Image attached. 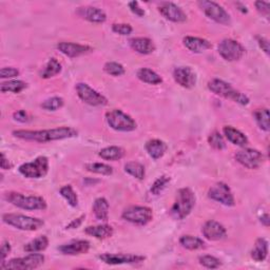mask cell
<instances>
[{"mask_svg": "<svg viewBox=\"0 0 270 270\" xmlns=\"http://www.w3.org/2000/svg\"><path fill=\"white\" fill-rule=\"evenodd\" d=\"M13 135L17 139L28 142L50 143L54 141H62L73 139L78 135V132L71 127H58L46 130H16Z\"/></svg>", "mask_w": 270, "mask_h": 270, "instance_id": "obj_1", "label": "cell"}, {"mask_svg": "<svg viewBox=\"0 0 270 270\" xmlns=\"http://www.w3.org/2000/svg\"><path fill=\"white\" fill-rule=\"evenodd\" d=\"M195 194L189 188H182L176 192L173 206L170 209V215L177 221L187 217L195 206Z\"/></svg>", "mask_w": 270, "mask_h": 270, "instance_id": "obj_2", "label": "cell"}, {"mask_svg": "<svg viewBox=\"0 0 270 270\" xmlns=\"http://www.w3.org/2000/svg\"><path fill=\"white\" fill-rule=\"evenodd\" d=\"M5 199L17 208L29 210V211L46 210L48 207L46 199L41 196L25 195L22 193L14 192V191L7 192L5 194Z\"/></svg>", "mask_w": 270, "mask_h": 270, "instance_id": "obj_3", "label": "cell"}, {"mask_svg": "<svg viewBox=\"0 0 270 270\" xmlns=\"http://www.w3.org/2000/svg\"><path fill=\"white\" fill-rule=\"evenodd\" d=\"M208 89L215 95L224 97L226 99H231L242 106H247L249 104V98L247 95L234 89L230 83L222 79H211L208 82Z\"/></svg>", "mask_w": 270, "mask_h": 270, "instance_id": "obj_4", "label": "cell"}, {"mask_svg": "<svg viewBox=\"0 0 270 270\" xmlns=\"http://www.w3.org/2000/svg\"><path fill=\"white\" fill-rule=\"evenodd\" d=\"M3 221L9 226L22 231H36L40 229L44 222L41 218L31 217L19 213H7L3 215Z\"/></svg>", "mask_w": 270, "mask_h": 270, "instance_id": "obj_5", "label": "cell"}, {"mask_svg": "<svg viewBox=\"0 0 270 270\" xmlns=\"http://www.w3.org/2000/svg\"><path fill=\"white\" fill-rule=\"evenodd\" d=\"M106 122L111 129L120 132H132L138 128L133 118L120 109L108 111L106 113Z\"/></svg>", "mask_w": 270, "mask_h": 270, "instance_id": "obj_6", "label": "cell"}, {"mask_svg": "<svg viewBox=\"0 0 270 270\" xmlns=\"http://www.w3.org/2000/svg\"><path fill=\"white\" fill-rule=\"evenodd\" d=\"M44 263V256L41 253H30L29 256L24 258H17L12 259L8 262L0 265V268L3 270H30V269H36L40 267Z\"/></svg>", "mask_w": 270, "mask_h": 270, "instance_id": "obj_7", "label": "cell"}, {"mask_svg": "<svg viewBox=\"0 0 270 270\" xmlns=\"http://www.w3.org/2000/svg\"><path fill=\"white\" fill-rule=\"evenodd\" d=\"M197 5L208 18L215 21L216 24L223 26L231 25V17L222 6H219L214 2H208V0H200Z\"/></svg>", "mask_w": 270, "mask_h": 270, "instance_id": "obj_8", "label": "cell"}, {"mask_svg": "<svg viewBox=\"0 0 270 270\" xmlns=\"http://www.w3.org/2000/svg\"><path fill=\"white\" fill-rule=\"evenodd\" d=\"M18 170L27 178H42L49 172V160L46 156H38L33 162L22 164Z\"/></svg>", "mask_w": 270, "mask_h": 270, "instance_id": "obj_9", "label": "cell"}, {"mask_svg": "<svg viewBox=\"0 0 270 270\" xmlns=\"http://www.w3.org/2000/svg\"><path fill=\"white\" fill-rule=\"evenodd\" d=\"M75 89L78 97L84 104L92 107H104L108 105V99L103 94L91 88L88 83L78 82Z\"/></svg>", "mask_w": 270, "mask_h": 270, "instance_id": "obj_10", "label": "cell"}, {"mask_svg": "<svg viewBox=\"0 0 270 270\" xmlns=\"http://www.w3.org/2000/svg\"><path fill=\"white\" fill-rule=\"evenodd\" d=\"M122 217L134 225L145 226L152 221L153 212L151 208L146 206H131L124 210Z\"/></svg>", "mask_w": 270, "mask_h": 270, "instance_id": "obj_11", "label": "cell"}, {"mask_svg": "<svg viewBox=\"0 0 270 270\" xmlns=\"http://www.w3.org/2000/svg\"><path fill=\"white\" fill-rule=\"evenodd\" d=\"M235 161L247 169H258L264 163V155L259 150L251 149V148H243L236 152Z\"/></svg>", "mask_w": 270, "mask_h": 270, "instance_id": "obj_12", "label": "cell"}, {"mask_svg": "<svg viewBox=\"0 0 270 270\" xmlns=\"http://www.w3.org/2000/svg\"><path fill=\"white\" fill-rule=\"evenodd\" d=\"M218 54L227 61H236L243 57L245 49L236 40L227 38L222 40L217 46Z\"/></svg>", "mask_w": 270, "mask_h": 270, "instance_id": "obj_13", "label": "cell"}, {"mask_svg": "<svg viewBox=\"0 0 270 270\" xmlns=\"http://www.w3.org/2000/svg\"><path fill=\"white\" fill-rule=\"evenodd\" d=\"M208 197L227 207H232L235 205L234 196L229 186L223 182H218L211 186V188L208 190Z\"/></svg>", "mask_w": 270, "mask_h": 270, "instance_id": "obj_14", "label": "cell"}, {"mask_svg": "<svg viewBox=\"0 0 270 270\" xmlns=\"http://www.w3.org/2000/svg\"><path fill=\"white\" fill-rule=\"evenodd\" d=\"M98 259L109 265L137 264L142 263L146 260L144 256L127 255V253H104V255H100Z\"/></svg>", "mask_w": 270, "mask_h": 270, "instance_id": "obj_15", "label": "cell"}, {"mask_svg": "<svg viewBox=\"0 0 270 270\" xmlns=\"http://www.w3.org/2000/svg\"><path fill=\"white\" fill-rule=\"evenodd\" d=\"M173 78L185 89H191L196 84V74L190 66H177L173 71Z\"/></svg>", "mask_w": 270, "mask_h": 270, "instance_id": "obj_16", "label": "cell"}, {"mask_svg": "<svg viewBox=\"0 0 270 270\" xmlns=\"http://www.w3.org/2000/svg\"><path fill=\"white\" fill-rule=\"evenodd\" d=\"M160 13L169 21L182 24L187 20V15L173 3H161L159 6Z\"/></svg>", "mask_w": 270, "mask_h": 270, "instance_id": "obj_17", "label": "cell"}, {"mask_svg": "<svg viewBox=\"0 0 270 270\" xmlns=\"http://www.w3.org/2000/svg\"><path fill=\"white\" fill-rule=\"evenodd\" d=\"M57 50L60 53L63 55L70 57V58H75L81 55H86L91 53L93 49L89 46H84V44H79L75 42H59L57 44Z\"/></svg>", "mask_w": 270, "mask_h": 270, "instance_id": "obj_18", "label": "cell"}, {"mask_svg": "<svg viewBox=\"0 0 270 270\" xmlns=\"http://www.w3.org/2000/svg\"><path fill=\"white\" fill-rule=\"evenodd\" d=\"M201 232L209 241H221L227 235L226 228L221 223L213 221V219L205 223L201 228Z\"/></svg>", "mask_w": 270, "mask_h": 270, "instance_id": "obj_19", "label": "cell"}, {"mask_svg": "<svg viewBox=\"0 0 270 270\" xmlns=\"http://www.w3.org/2000/svg\"><path fill=\"white\" fill-rule=\"evenodd\" d=\"M76 14L82 19L93 24H103L107 20V14L95 7H80L76 10Z\"/></svg>", "mask_w": 270, "mask_h": 270, "instance_id": "obj_20", "label": "cell"}, {"mask_svg": "<svg viewBox=\"0 0 270 270\" xmlns=\"http://www.w3.org/2000/svg\"><path fill=\"white\" fill-rule=\"evenodd\" d=\"M90 247V242L86 240H74L59 246L58 250L64 256H78L87 253Z\"/></svg>", "mask_w": 270, "mask_h": 270, "instance_id": "obj_21", "label": "cell"}, {"mask_svg": "<svg viewBox=\"0 0 270 270\" xmlns=\"http://www.w3.org/2000/svg\"><path fill=\"white\" fill-rule=\"evenodd\" d=\"M129 44L133 51L142 55L152 54L155 51V46L150 38L135 37L129 40Z\"/></svg>", "mask_w": 270, "mask_h": 270, "instance_id": "obj_22", "label": "cell"}, {"mask_svg": "<svg viewBox=\"0 0 270 270\" xmlns=\"http://www.w3.org/2000/svg\"><path fill=\"white\" fill-rule=\"evenodd\" d=\"M183 43L186 48L193 53H202V52H205V51L211 49L212 47L211 42H209L207 39L193 37V36L184 37Z\"/></svg>", "mask_w": 270, "mask_h": 270, "instance_id": "obj_23", "label": "cell"}, {"mask_svg": "<svg viewBox=\"0 0 270 270\" xmlns=\"http://www.w3.org/2000/svg\"><path fill=\"white\" fill-rule=\"evenodd\" d=\"M145 149L147 151V153L149 154V156L156 161L164 156V154L166 153V151L168 149V146L165 142L154 139V140H150L146 143Z\"/></svg>", "mask_w": 270, "mask_h": 270, "instance_id": "obj_24", "label": "cell"}, {"mask_svg": "<svg viewBox=\"0 0 270 270\" xmlns=\"http://www.w3.org/2000/svg\"><path fill=\"white\" fill-rule=\"evenodd\" d=\"M223 133L225 138L233 145L239 146V147H245L248 145V139L244 133H242L240 130L235 129L231 126H225L223 128Z\"/></svg>", "mask_w": 270, "mask_h": 270, "instance_id": "obj_25", "label": "cell"}, {"mask_svg": "<svg viewBox=\"0 0 270 270\" xmlns=\"http://www.w3.org/2000/svg\"><path fill=\"white\" fill-rule=\"evenodd\" d=\"M84 233L93 236L98 240H106L111 238L113 234V228L110 225H97V226H89L84 229Z\"/></svg>", "mask_w": 270, "mask_h": 270, "instance_id": "obj_26", "label": "cell"}, {"mask_svg": "<svg viewBox=\"0 0 270 270\" xmlns=\"http://www.w3.org/2000/svg\"><path fill=\"white\" fill-rule=\"evenodd\" d=\"M109 202L105 197H98L93 204V213L99 221L107 222L109 218Z\"/></svg>", "mask_w": 270, "mask_h": 270, "instance_id": "obj_27", "label": "cell"}, {"mask_svg": "<svg viewBox=\"0 0 270 270\" xmlns=\"http://www.w3.org/2000/svg\"><path fill=\"white\" fill-rule=\"evenodd\" d=\"M250 256L256 262H264L268 256V242L264 238H259L250 252Z\"/></svg>", "mask_w": 270, "mask_h": 270, "instance_id": "obj_28", "label": "cell"}, {"mask_svg": "<svg viewBox=\"0 0 270 270\" xmlns=\"http://www.w3.org/2000/svg\"><path fill=\"white\" fill-rule=\"evenodd\" d=\"M126 154V152L123 148L117 147V146H110L107 148L101 149L99 151L98 155L106 161H120L122 160Z\"/></svg>", "mask_w": 270, "mask_h": 270, "instance_id": "obj_29", "label": "cell"}, {"mask_svg": "<svg viewBox=\"0 0 270 270\" xmlns=\"http://www.w3.org/2000/svg\"><path fill=\"white\" fill-rule=\"evenodd\" d=\"M138 78L149 84H160L163 82V78L153 70L149 69V68H142L138 71Z\"/></svg>", "mask_w": 270, "mask_h": 270, "instance_id": "obj_30", "label": "cell"}, {"mask_svg": "<svg viewBox=\"0 0 270 270\" xmlns=\"http://www.w3.org/2000/svg\"><path fill=\"white\" fill-rule=\"evenodd\" d=\"M179 244L182 247L188 250H199L206 247L204 241L193 235H183L179 239Z\"/></svg>", "mask_w": 270, "mask_h": 270, "instance_id": "obj_31", "label": "cell"}, {"mask_svg": "<svg viewBox=\"0 0 270 270\" xmlns=\"http://www.w3.org/2000/svg\"><path fill=\"white\" fill-rule=\"evenodd\" d=\"M48 246H49V239L46 235H40L38 238L34 239L28 244H26L24 249L29 253H34V252H41L46 250Z\"/></svg>", "mask_w": 270, "mask_h": 270, "instance_id": "obj_32", "label": "cell"}, {"mask_svg": "<svg viewBox=\"0 0 270 270\" xmlns=\"http://www.w3.org/2000/svg\"><path fill=\"white\" fill-rule=\"evenodd\" d=\"M61 69H62L61 63L56 58L53 57L48 61L43 71L40 73V77L44 78V79L54 77L61 72Z\"/></svg>", "mask_w": 270, "mask_h": 270, "instance_id": "obj_33", "label": "cell"}, {"mask_svg": "<svg viewBox=\"0 0 270 270\" xmlns=\"http://www.w3.org/2000/svg\"><path fill=\"white\" fill-rule=\"evenodd\" d=\"M253 117H255L256 123L260 127L261 130L265 132H269L270 123H269V110L267 108L257 109L253 112Z\"/></svg>", "mask_w": 270, "mask_h": 270, "instance_id": "obj_34", "label": "cell"}, {"mask_svg": "<svg viewBox=\"0 0 270 270\" xmlns=\"http://www.w3.org/2000/svg\"><path fill=\"white\" fill-rule=\"evenodd\" d=\"M125 171L130 174L131 176L135 177L137 179L143 181L146 175V170L144 165L138 162H129L125 165Z\"/></svg>", "mask_w": 270, "mask_h": 270, "instance_id": "obj_35", "label": "cell"}, {"mask_svg": "<svg viewBox=\"0 0 270 270\" xmlns=\"http://www.w3.org/2000/svg\"><path fill=\"white\" fill-rule=\"evenodd\" d=\"M27 88V82L22 80H9L6 82H3L0 86V90L3 93H20Z\"/></svg>", "mask_w": 270, "mask_h": 270, "instance_id": "obj_36", "label": "cell"}, {"mask_svg": "<svg viewBox=\"0 0 270 270\" xmlns=\"http://www.w3.org/2000/svg\"><path fill=\"white\" fill-rule=\"evenodd\" d=\"M86 169L89 172L101 174V175H111L113 173V168L107 164L103 163H89L86 166Z\"/></svg>", "mask_w": 270, "mask_h": 270, "instance_id": "obj_37", "label": "cell"}, {"mask_svg": "<svg viewBox=\"0 0 270 270\" xmlns=\"http://www.w3.org/2000/svg\"><path fill=\"white\" fill-rule=\"evenodd\" d=\"M59 193L71 207H76L78 205V196L74 191V189L72 188V186L70 185L63 186V187L60 188Z\"/></svg>", "mask_w": 270, "mask_h": 270, "instance_id": "obj_38", "label": "cell"}, {"mask_svg": "<svg viewBox=\"0 0 270 270\" xmlns=\"http://www.w3.org/2000/svg\"><path fill=\"white\" fill-rule=\"evenodd\" d=\"M64 105V100L62 97L54 96L46 99L43 103L40 105V107L46 111H57L60 108H62Z\"/></svg>", "mask_w": 270, "mask_h": 270, "instance_id": "obj_39", "label": "cell"}, {"mask_svg": "<svg viewBox=\"0 0 270 270\" xmlns=\"http://www.w3.org/2000/svg\"><path fill=\"white\" fill-rule=\"evenodd\" d=\"M208 143H209L210 147H212L215 150L221 151V150H224L226 148V142L224 140V137L217 131H214L209 135Z\"/></svg>", "mask_w": 270, "mask_h": 270, "instance_id": "obj_40", "label": "cell"}, {"mask_svg": "<svg viewBox=\"0 0 270 270\" xmlns=\"http://www.w3.org/2000/svg\"><path fill=\"white\" fill-rule=\"evenodd\" d=\"M104 71L111 76H122L126 70L122 63L116 61H109L104 65Z\"/></svg>", "mask_w": 270, "mask_h": 270, "instance_id": "obj_41", "label": "cell"}, {"mask_svg": "<svg viewBox=\"0 0 270 270\" xmlns=\"http://www.w3.org/2000/svg\"><path fill=\"white\" fill-rule=\"evenodd\" d=\"M171 178L167 176V175H162L160 176L154 183L153 185H152V187H151V193L153 194V195H160L167 187V185L170 183Z\"/></svg>", "mask_w": 270, "mask_h": 270, "instance_id": "obj_42", "label": "cell"}, {"mask_svg": "<svg viewBox=\"0 0 270 270\" xmlns=\"http://www.w3.org/2000/svg\"><path fill=\"white\" fill-rule=\"evenodd\" d=\"M198 262L201 266L208 269H217L222 266V262L212 256H201L198 258Z\"/></svg>", "mask_w": 270, "mask_h": 270, "instance_id": "obj_43", "label": "cell"}, {"mask_svg": "<svg viewBox=\"0 0 270 270\" xmlns=\"http://www.w3.org/2000/svg\"><path fill=\"white\" fill-rule=\"evenodd\" d=\"M112 31L118 35L122 36H128L132 33L133 28L128 24H114L112 26Z\"/></svg>", "mask_w": 270, "mask_h": 270, "instance_id": "obj_44", "label": "cell"}, {"mask_svg": "<svg viewBox=\"0 0 270 270\" xmlns=\"http://www.w3.org/2000/svg\"><path fill=\"white\" fill-rule=\"evenodd\" d=\"M19 75V71L12 66H6L0 70V77L3 79H9V78H15Z\"/></svg>", "mask_w": 270, "mask_h": 270, "instance_id": "obj_45", "label": "cell"}, {"mask_svg": "<svg viewBox=\"0 0 270 270\" xmlns=\"http://www.w3.org/2000/svg\"><path fill=\"white\" fill-rule=\"evenodd\" d=\"M257 11L268 19L270 14V5L267 2H256L255 4Z\"/></svg>", "mask_w": 270, "mask_h": 270, "instance_id": "obj_46", "label": "cell"}, {"mask_svg": "<svg viewBox=\"0 0 270 270\" xmlns=\"http://www.w3.org/2000/svg\"><path fill=\"white\" fill-rule=\"evenodd\" d=\"M10 252H11V245L9 242L5 241L2 245V249H0V262H2V264H4L6 262V259L9 256Z\"/></svg>", "mask_w": 270, "mask_h": 270, "instance_id": "obj_47", "label": "cell"}, {"mask_svg": "<svg viewBox=\"0 0 270 270\" xmlns=\"http://www.w3.org/2000/svg\"><path fill=\"white\" fill-rule=\"evenodd\" d=\"M128 6H129V9L131 10V12L133 14H135L139 17H144L145 16V11H144V9H142L140 7V4L138 2H131V3L128 4Z\"/></svg>", "mask_w": 270, "mask_h": 270, "instance_id": "obj_48", "label": "cell"}, {"mask_svg": "<svg viewBox=\"0 0 270 270\" xmlns=\"http://www.w3.org/2000/svg\"><path fill=\"white\" fill-rule=\"evenodd\" d=\"M13 117H14V120L16 122H19V123H28L30 121L28 113L26 111H24V110L15 112L13 114Z\"/></svg>", "mask_w": 270, "mask_h": 270, "instance_id": "obj_49", "label": "cell"}, {"mask_svg": "<svg viewBox=\"0 0 270 270\" xmlns=\"http://www.w3.org/2000/svg\"><path fill=\"white\" fill-rule=\"evenodd\" d=\"M84 217H86V215H83V214H82V215H80L79 217L73 219V221L65 227V229H69V230H70V229H76V228H78V227L82 224Z\"/></svg>", "mask_w": 270, "mask_h": 270, "instance_id": "obj_50", "label": "cell"}, {"mask_svg": "<svg viewBox=\"0 0 270 270\" xmlns=\"http://www.w3.org/2000/svg\"><path fill=\"white\" fill-rule=\"evenodd\" d=\"M257 39H258V43L260 48L262 49V51H264V52L268 55L269 54V41L266 38L260 37V36L257 37Z\"/></svg>", "mask_w": 270, "mask_h": 270, "instance_id": "obj_51", "label": "cell"}, {"mask_svg": "<svg viewBox=\"0 0 270 270\" xmlns=\"http://www.w3.org/2000/svg\"><path fill=\"white\" fill-rule=\"evenodd\" d=\"M12 167V164L7 160L5 153H2V169H4V170H10Z\"/></svg>", "mask_w": 270, "mask_h": 270, "instance_id": "obj_52", "label": "cell"}, {"mask_svg": "<svg viewBox=\"0 0 270 270\" xmlns=\"http://www.w3.org/2000/svg\"><path fill=\"white\" fill-rule=\"evenodd\" d=\"M261 223L265 226V227H269V223H270V217L268 213H265L264 215H262L261 217Z\"/></svg>", "mask_w": 270, "mask_h": 270, "instance_id": "obj_53", "label": "cell"}]
</instances>
